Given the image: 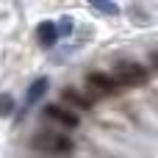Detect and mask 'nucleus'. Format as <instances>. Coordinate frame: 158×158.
<instances>
[{
	"mask_svg": "<svg viewBox=\"0 0 158 158\" xmlns=\"http://www.w3.org/2000/svg\"><path fill=\"white\" fill-rule=\"evenodd\" d=\"M61 97H64V100H69V103H75L78 108H89V106H92V97L81 94L78 89H64V92H61Z\"/></svg>",
	"mask_w": 158,
	"mask_h": 158,
	"instance_id": "obj_7",
	"label": "nucleus"
},
{
	"mask_svg": "<svg viewBox=\"0 0 158 158\" xmlns=\"http://www.w3.org/2000/svg\"><path fill=\"white\" fill-rule=\"evenodd\" d=\"M117 86H144L147 83V69L136 61H119L111 72Z\"/></svg>",
	"mask_w": 158,
	"mask_h": 158,
	"instance_id": "obj_2",
	"label": "nucleus"
},
{
	"mask_svg": "<svg viewBox=\"0 0 158 158\" xmlns=\"http://www.w3.org/2000/svg\"><path fill=\"white\" fill-rule=\"evenodd\" d=\"M86 89H89L92 94H97V97H108V94H114L119 86L114 83L111 75H106V72H92V75H86Z\"/></svg>",
	"mask_w": 158,
	"mask_h": 158,
	"instance_id": "obj_3",
	"label": "nucleus"
},
{
	"mask_svg": "<svg viewBox=\"0 0 158 158\" xmlns=\"http://www.w3.org/2000/svg\"><path fill=\"white\" fill-rule=\"evenodd\" d=\"M44 92H47V78H39V81H33V83H31V89H28V94H25V106L31 108L33 103H39Z\"/></svg>",
	"mask_w": 158,
	"mask_h": 158,
	"instance_id": "obj_6",
	"label": "nucleus"
},
{
	"mask_svg": "<svg viewBox=\"0 0 158 158\" xmlns=\"http://www.w3.org/2000/svg\"><path fill=\"white\" fill-rule=\"evenodd\" d=\"M31 144H33L36 150L53 153V156H67V153H72V147H75L69 136H64V133H58V131H53V128L39 131V133L31 139Z\"/></svg>",
	"mask_w": 158,
	"mask_h": 158,
	"instance_id": "obj_1",
	"label": "nucleus"
},
{
	"mask_svg": "<svg viewBox=\"0 0 158 158\" xmlns=\"http://www.w3.org/2000/svg\"><path fill=\"white\" fill-rule=\"evenodd\" d=\"M44 117L53 119V122H58V125H64V128H78V114L69 111V108H64V106H47Z\"/></svg>",
	"mask_w": 158,
	"mask_h": 158,
	"instance_id": "obj_4",
	"label": "nucleus"
},
{
	"mask_svg": "<svg viewBox=\"0 0 158 158\" xmlns=\"http://www.w3.org/2000/svg\"><path fill=\"white\" fill-rule=\"evenodd\" d=\"M11 111H14V97L0 94V117H11Z\"/></svg>",
	"mask_w": 158,
	"mask_h": 158,
	"instance_id": "obj_8",
	"label": "nucleus"
},
{
	"mask_svg": "<svg viewBox=\"0 0 158 158\" xmlns=\"http://www.w3.org/2000/svg\"><path fill=\"white\" fill-rule=\"evenodd\" d=\"M89 3H92V6H97L103 14H117V6H114L111 0H89Z\"/></svg>",
	"mask_w": 158,
	"mask_h": 158,
	"instance_id": "obj_9",
	"label": "nucleus"
},
{
	"mask_svg": "<svg viewBox=\"0 0 158 158\" xmlns=\"http://www.w3.org/2000/svg\"><path fill=\"white\" fill-rule=\"evenodd\" d=\"M36 33H39V42H42L44 47H53L56 39H58V28H56V22H42Z\"/></svg>",
	"mask_w": 158,
	"mask_h": 158,
	"instance_id": "obj_5",
	"label": "nucleus"
}]
</instances>
